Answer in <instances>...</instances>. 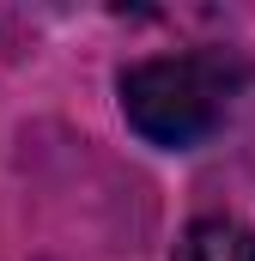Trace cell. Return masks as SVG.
Segmentation results:
<instances>
[{
    "mask_svg": "<svg viewBox=\"0 0 255 261\" xmlns=\"http://www.w3.org/2000/svg\"><path fill=\"white\" fill-rule=\"evenodd\" d=\"M170 261H255V225H243V219H194Z\"/></svg>",
    "mask_w": 255,
    "mask_h": 261,
    "instance_id": "7a4b0ae2",
    "label": "cell"
},
{
    "mask_svg": "<svg viewBox=\"0 0 255 261\" xmlns=\"http://www.w3.org/2000/svg\"><path fill=\"white\" fill-rule=\"evenodd\" d=\"M255 67L231 49H183V55H146L128 61L116 91H122L128 128L164 152H189L219 128Z\"/></svg>",
    "mask_w": 255,
    "mask_h": 261,
    "instance_id": "6da1fadb",
    "label": "cell"
}]
</instances>
